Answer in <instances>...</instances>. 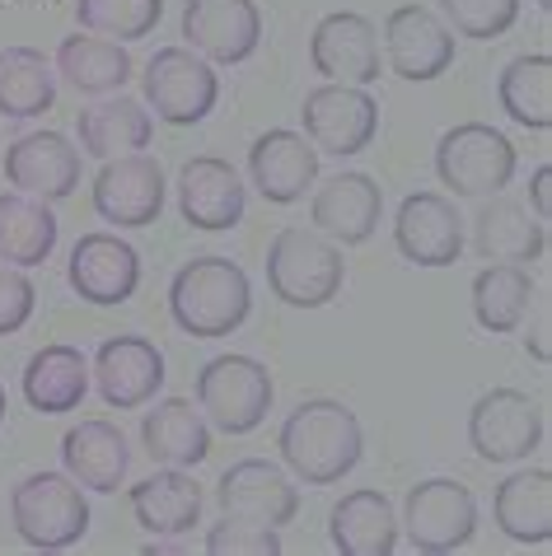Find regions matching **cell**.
<instances>
[{
	"instance_id": "8992f818",
	"label": "cell",
	"mask_w": 552,
	"mask_h": 556,
	"mask_svg": "<svg viewBox=\"0 0 552 556\" xmlns=\"http://www.w3.org/2000/svg\"><path fill=\"white\" fill-rule=\"evenodd\" d=\"M141 99L168 127H197L211 117V108L221 99L216 66L192 48H160L141 71Z\"/></svg>"
},
{
	"instance_id": "277c9868",
	"label": "cell",
	"mask_w": 552,
	"mask_h": 556,
	"mask_svg": "<svg viewBox=\"0 0 552 556\" xmlns=\"http://www.w3.org/2000/svg\"><path fill=\"white\" fill-rule=\"evenodd\" d=\"M10 523L28 547L66 552L89 533V496L66 472H28L10 491Z\"/></svg>"
},
{
	"instance_id": "7a4b0ae2",
	"label": "cell",
	"mask_w": 552,
	"mask_h": 556,
	"mask_svg": "<svg viewBox=\"0 0 552 556\" xmlns=\"http://www.w3.org/2000/svg\"><path fill=\"white\" fill-rule=\"evenodd\" d=\"M253 308V286L243 276L239 262L221 253H202L183 262L168 281V314H174L178 332H188L192 342H221L249 318Z\"/></svg>"
},
{
	"instance_id": "7bdbcfd3",
	"label": "cell",
	"mask_w": 552,
	"mask_h": 556,
	"mask_svg": "<svg viewBox=\"0 0 552 556\" xmlns=\"http://www.w3.org/2000/svg\"><path fill=\"white\" fill-rule=\"evenodd\" d=\"M539 10H543V14H548V10H552V0H539Z\"/></svg>"
},
{
	"instance_id": "d4e9b609",
	"label": "cell",
	"mask_w": 552,
	"mask_h": 556,
	"mask_svg": "<svg viewBox=\"0 0 552 556\" xmlns=\"http://www.w3.org/2000/svg\"><path fill=\"white\" fill-rule=\"evenodd\" d=\"M141 444L164 468H197L211 458V430L192 397H164L141 416Z\"/></svg>"
},
{
	"instance_id": "9c48e42d",
	"label": "cell",
	"mask_w": 552,
	"mask_h": 556,
	"mask_svg": "<svg viewBox=\"0 0 552 556\" xmlns=\"http://www.w3.org/2000/svg\"><path fill=\"white\" fill-rule=\"evenodd\" d=\"M398 533H407L412 547L431 552V556L459 552L478 533V501H473V491L464 482H454V477H426V482L407 491Z\"/></svg>"
},
{
	"instance_id": "3957f363",
	"label": "cell",
	"mask_w": 552,
	"mask_h": 556,
	"mask_svg": "<svg viewBox=\"0 0 552 556\" xmlns=\"http://www.w3.org/2000/svg\"><path fill=\"white\" fill-rule=\"evenodd\" d=\"M347 281L342 249L318 229H276L267 243V286L290 308H324Z\"/></svg>"
},
{
	"instance_id": "ab89813d",
	"label": "cell",
	"mask_w": 552,
	"mask_h": 556,
	"mask_svg": "<svg viewBox=\"0 0 552 556\" xmlns=\"http://www.w3.org/2000/svg\"><path fill=\"white\" fill-rule=\"evenodd\" d=\"M525 351H529L539 365L552 361V308H548V304L534 308V328H529V337H525Z\"/></svg>"
},
{
	"instance_id": "d6a6232c",
	"label": "cell",
	"mask_w": 552,
	"mask_h": 556,
	"mask_svg": "<svg viewBox=\"0 0 552 556\" xmlns=\"http://www.w3.org/2000/svg\"><path fill=\"white\" fill-rule=\"evenodd\" d=\"M534 276L515 262H487V267L473 276V318H478L482 332H515L525 323L529 304H534Z\"/></svg>"
},
{
	"instance_id": "cb8c5ba5",
	"label": "cell",
	"mask_w": 552,
	"mask_h": 556,
	"mask_svg": "<svg viewBox=\"0 0 552 556\" xmlns=\"http://www.w3.org/2000/svg\"><path fill=\"white\" fill-rule=\"evenodd\" d=\"M473 249L487 262H515L529 267L548 253V225H539L534 215L515 202V197H487L473 215Z\"/></svg>"
},
{
	"instance_id": "5b68a950",
	"label": "cell",
	"mask_w": 552,
	"mask_h": 556,
	"mask_svg": "<svg viewBox=\"0 0 552 556\" xmlns=\"http://www.w3.org/2000/svg\"><path fill=\"white\" fill-rule=\"evenodd\" d=\"M515 146L487 122H459L436 141V178L454 197H497L515 178Z\"/></svg>"
},
{
	"instance_id": "4316f807",
	"label": "cell",
	"mask_w": 552,
	"mask_h": 556,
	"mask_svg": "<svg viewBox=\"0 0 552 556\" xmlns=\"http://www.w3.org/2000/svg\"><path fill=\"white\" fill-rule=\"evenodd\" d=\"M89 393V361L80 346L52 342L28 355L24 365V403L42 416H71Z\"/></svg>"
},
{
	"instance_id": "60d3db41",
	"label": "cell",
	"mask_w": 552,
	"mask_h": 556,
	"mask_svg": "<svg viewBox=\"0 0 552 556\" xmlns=\"http://www.w3.org/2000/svg\"><path fill=\"white\" fill-rule=\"evenodd\" d=\"M529 206H534V220L548 225L552 220V164H539L529 178Z\"/></svg>"
},
{
	"instance_id": "8d00e7d4",
	"label": "cell",
	"mask_w": 552,
	"mask_h": 556,
	"mask_svg": "<svg viewBox=\"0 0 552 556\" xmlns=\"http://www.w3.org/2000/svg\"><path fill=\"white\" fill-rule=\"evenodd\" d=\"M440 10L450 34L473 42H492L519 20V0H440Z\"/></svg>"
},
{
	"instance_id": "d6986e66",
	"label": "cell",
	"mask_w": 552,
	"mask_h": 556,
	"mask_svg": "<svg viewBox=\"0 0 552 556\" xmlns=\"http://www.w3.org/2000/svg\"><path fill=\"white\" fill-rule=\"evenodd\" d=\"M243 178L221 154H192L178 174V215L202 235H225L243 220Z\"/></svg>"
},
{
	"instance_id": "8fae6325",
	"label": "cell",
	"mask_w": 552,
	"mask_h": 556,
	"mask_svg": "<svg viewBox=\"0 0 552 556\" xmlns=\"http://www.w3.org/2000/svg\"><path fill=\"white\" fill-rule=\"evenodd\" d=\"M95 211L99 220H109L113 229H146L160 220L164 211V168L155 154H117V160H103V168L95 174Z\"/></svg>"
},
{
	"instance_id": "e0dca14e",
	"label": "cell",
	"mask_w": 552,
	"mask_h": 556,
	"mask_svg": "<svg viewBox=\"0 0 552 556\" xmlns=\"http://www.w3.org/2000/svg\"><path fill=\"white\" fill-rule=\"evenodd\" d=\"M379 215H385V192L371 174L361 168H342L318 182L314 202H310V220L324 239H333L337 249H356L379 229Z\"/></svg>"
},
{
	"instance_id": "b9f144b4",
	"label": "cell",
	"mask_w": 552,
	"mask_h": 556,
	"mask_svg": "<svg viewBox=\"0 0 552 556\" xmlns=\"http://www.w3.org/2000/svg\"><path fill=\"white\" fill-rule=\"evenodd\" d=\"M0 421H5V383H0Z\"/></svg>"
},
{
	"instance_id": "836d02e7",
	"label": "cell",
	"mask_w": 552,
	"mask_h": 556,
	"mask_svg": "<svg viewBox=\"0 0 552 556\" xmlns=\"http://www.w3.org/2000/svg\"><path fill=\"white\" fill-rule=\"evenodd\" d=\"M57 103L52 61L38 48H0V117L34 122Z\"/></svg>"
},
{
	"instance_id": "ac0fdd59",
	"label": "cell",
	"mask_w": 552,
	"mask_h": 556,
	"mask_svg": "<svg viewBox=\"0 0 552 556\" xmlns=\"http://www.w3.org/2000/svg\"><path fill=\"white\" fill-rule=\"evenodd\" d=\"M89 383L113 412H136L164 389V351L136 332L109 337L95 355V375Z\"/></svg>"
},
{
	"instance_id": "6da1fadb",
	"label": "cell",
	"mask_w": 552,
	"mask_h": 556,
	"mask_svg": "<svg viewBox=\"0 0 552 556\" xmlns=\"http://www.w3.org/2000/svg\"><path fill=\"white\" fill-rule=\"evenodd\" d=\"M365 435L356 412L337 397H310L281 421L276 430V454L300 482L310 486H333L361 463Z\"/></svg>"
},
{
	"instance_id": "d590c367",
	"label": "cell",
	"mask_w": 552,
	"mask_h": 556,
	"mask_svg": "<svg viewBox=\"0 0 552 556\" xmlns=\"http://www.w3.org/2000/svg\"><path fill=\"white\" fill-rule=\"evenodd\" d=\"M164 20V0H75V24L113 42H141Z\"/></svg>"
},
{
	"instance_id": "74e56055",
	"label": "cell",
	"mask_w": 552,
	"mask_h": 556,
	"mask_svg": "<svg viewBox=\"0 0 552 556\" xmlns=\"http://www.w3.org/2000/svg\"><path fill=\"white\" fill-rule=\"evenodd\" d=\"M206 552L211 556H281V529L239 515H221L206 529Z\"/></svg>"
},
{
	"instance_id": "5bb4252c",
	"label": "cell",
	"mask_w": 552,
	"mask_h": 556,
	"mask_svg": "<svg viewBox=\"0 0 552 556\" xmlns=\"http://www.w3.org/2000/svg\"><path fill=\"white\" fill-rule=\"evenodd\" d=\"M464 215L444 192H412L393 215V249L412 267H454L464 253Z\"/></svg>"
},
{
	"instance_id": "f35d334b",
	"label": "cell",
	"mask_w": 552,
	"mask_h": 556,
	"mask_svg": "<svg viewBox=\"0 0 552 556\" xmlns=\"http://www.w3.org/2000/svg\"><path fill=\"white\" fill-rule=\"evenodd\" d=\"M34 304H38L34 281H28L20 267H5V262H0V337L20 332L24 323L34 318Z\"/></svg>"
},
{
	"instance_id": "83f0119b",
	"label": "cell",
	"mask_w": 552,
	"mask_h": 556,
	"mask_svg": "<svg viewBox=\"0 0 552 556\" xmlns=\"http://www.w3.org/2000/svg\"><path fill=\"white\" fill-rule=\"evenodd\" d=\"M328 538L342 556H393L398 547V515L385 491L365 486L347 491L328 515Z\"/></svg>"
},
{
	"instance_id": "603a6c76",
	"label": "cell",
	"mask_w": 552,
	"mask_h": 556,
	"mask_svg": "<svg viewBox=\"0 0 552 556\" xmlns=\"http://www.w3.org/2000/svg\"><path fill=\"white\" fill-rule=\"evenodd\" d=\"M61 468H66V477H75L85 491L113 496L131 468L127 435H122L113 421H103V416H89V421L71 426L66 435H61Z\"/></svg>"
},
{
	"instance_id": "f546056e",
	"label": "cell",
	"mask_w": 552,
	"mask_h": 556,
	"mask_svg": "<svg viewBox=\"0 0 552 556\" xmlns=\"http://www.w3.org/2000/svg\"><path fill=\"white\" fill-rule=\"evenodd\" d=\"M75 136H80V150L95 154V160H117V154H136L150 146L155 136V117L146 113L141 99L113 94L89 103L80 117H75Z\"/></svg>"
},
{
	"instance_id": "52a82bcc",
	"label": "cell",
	"mask_w": 552,
	"mask_h": 556,
	"mask_svg": "<svg viewBox=\"0 0 552 556\" xmlns=\"http://www.w3.org/2000/svg\"><path fill=\"white\" fill-rule=\"evenodd\" d=\"M272 375L253 355H216L197 369V407L225 435H249L272 407Z\"/></svg>"
},
{
	"instance_id": "484cf974",
	"label": "cell",
	"mask_w": 552,
	"mask_h": 556,
	"mask_svg": "<svg viewBox=\"0 0 552 556\" xmlns=\"http://www.w3.org/2000/svg\"><path fill=\"white\" fill-rule=\"evenodd\" d=\"M497 529L519 547H548L552 543V472L548 468H519L497 486L492 496Z\"/></svg>"
},
{
	"instance_id": "4dcf8cb0",
	"label": "cell",
	"mask_w": 552,
	"mask_h": 556,
	"mask_svg": "<svg viewBox=\"0 0 552 556\" xmlns=\"http://www.w3.org/2000/svg\"><path fill=\"white\" fill-rule=\"evenodd\" d=\"M57 75L66 80L75 94H117L122 85L131 80V52L113 38L85 34L75 28L57 42Z\"/></svg>"
},
{
	"instance_id": "f1b7e54d",
	"label": "cell",
	"mask_w": 552,
	"mask_h": 556,
	"mask_svg": "<svg viewBox=\"0 0 552 556\" xmlns=\"http://www.w3.org/2000/svg\"><path fill=\"white\" fill-rule=\"evenodd\" d=\"M131 515L136 523L150 533V538H178L197 529L202 519V486L192 482L183 468H164V472H150L146 482H136L131 491Z\"/></svg>"
},
{
	"instance_id": "1f68e13d",
	"label": "cell",
	"mask_w": 552,
	"mask_h": 556,
	"mask_svg": "<svg viewBox=\"0 0 552 556\" xmlns=\"http://www.w3.org/2000/svg\"><path fill=\"white\" fill-rule=\"evenodd\" d=\"M57 215L48 202L24 192H0V262L5 267H42L57 249Z\"/></svg>"
},
{
	"instance_id": "4fadbf2b",
	"label": "cell",
	"mask_w": 552,
	"mask_h": 556,
	"mask_svg": "<svg viewBox=\"0 0 552 556\" xmlns=\"http://www.w3.org/2000/svg\"><path fill=\"white\" fill-rule=\"evenodd\" d=\"M310 61L328 85L371 89L379 80V66H385L375 20H365V14H356V10L324 14L318 28H314V38H310Z\"/></svg>"
},
{
	"instance_id": "e575fe53",
	"label": "cell",
	"mask_w": 552,
	"mask_h": 556,
	"mask_svg": "<svg viewBox=\"0 0 552 556\" xmlns=\"http://www.w3.org/2000/svg\"><path fill=\"white\" fill-rule=\"evenodd\" d=\"M497 99L515 127L552 131V56L548 52L515 56L497 80Z\"/></svg>"
},
{
	"instance_id": "30bf717a",
	"label": "cell",
	"mask_w": 552,
	"mask_h": 556,
	"mask_svg": "<svg viewBox=\"0 0 552 556\" xmlns=\"http://www.w3.org/2000/svg\"><path fill=\"white\" fill-rule=\"evenodd\" d=\"M468 444L482 463H519L543 444V412L529 393L492 389L468 412Z\"/></svg>"
},
{
	"instance_id": "44dd1931",
	"label": "cell",
	"mask_w": 552,
	"mask_h": 556,
	"mask_svg": "<svg viewBox=\"0 0 552 556\" xmlns=\"http://www.w3.org/2000/svg\"><path fill=\"white\" fill-rule=\"evenodd\" d=\"M216 505H221V515H239V519H258V523H272V529H286V523L300 515V491L276 463L239 458L235 468L221 472Z\"/></svg>"
},
{
	"instance_id": "ffe728a7",
	"label": "cell",
	"mask_w": 552,
	"mask_h": 556,
	"mask_svg": "<svg viewBox=\"0 0 552 556\" xmlns=\"http://www.w3.org/2000/svg\"><path fill=\"white\" fill-rule=\"evenodd\" d=\"M5 182L38 202H61L80 188V150L61 131H28L5 150Z\"/></svg>"
},
{
	"instance_id": "9a60e30c",
	"label": "cell",
	"mask_w": 552,
	"mask_h": 556,
	"mask_svg": "<svg viewBox=\"0 0 552 556\" xmlns=\"http://www.w3.org/2000/svg\"><path fill=\"white\" fill-rule=\"evenodd\" d=\"M183 42H192V52L211 66H239L263 42V10L253 0H188Z\"/></svg>"
},
{
	"instance_id": "2e32d148",
	"label": "cell",
	"mask_w": 552,
	"mask_h": 556,
	"mask_svg": "<svg viewBox=\"0 0 552 556\" xmlns=\"http://www.w3.org/2000/svg\"><path fill=\"white\" fill-rule=\"evenodd\" d=\"M66 281L85 304L95 308H113L127 304L141 286V257L127 239L109 235V229H95V235H80L66 262Z\"/></svg>"
},
{
	"instance_id": "7c38bea8",
	"label": "cell",
	"mask_w": 552,
	"mask_h": 556,
	"mask_svg": "<svg viewBox=\"0 0 552 556\" xmlns=\"http://www.w3.org/2000/svg\"><path fill=\"white\" fill-rule=\"evenodd\" d=\"M459 42L450 24L426 5H393L385 20V61L398 80L407 85H431L454 66Z\"/></svg>"
},
{
	"instance_id": "ba28073f",
	"label": "cell",
	"mask_w": 552,
	"mask_h": 556,
	"mask_svg": "<svg viewBox=\"0 0 552 556\" xmlns=\"http://www.w3.org/2000/svg\"><path fill=\"white\" fill-rule=\"evenodd\" d=\"M300 136L318 154L333 160H351V154L371 150L379 136V99L361 85H318L300 103Z\"/></svg>"
},
{
	"instance_id": "7402d4cb",
	"label": "cell",
	"mask_w": 552,
	"mask_h": 556,
	"mask_svg": "<svg viewBox=\"0 0 552 556\" xmlns=\"http://www.w3.org/2000/svg\"><path fill=\"white\" fill-rule=\"evenodd\" d=\"M318 154L300 131L272 127L249 146V178L272 206H296L318 182Z\"/></svg>"
}]
</instances>
